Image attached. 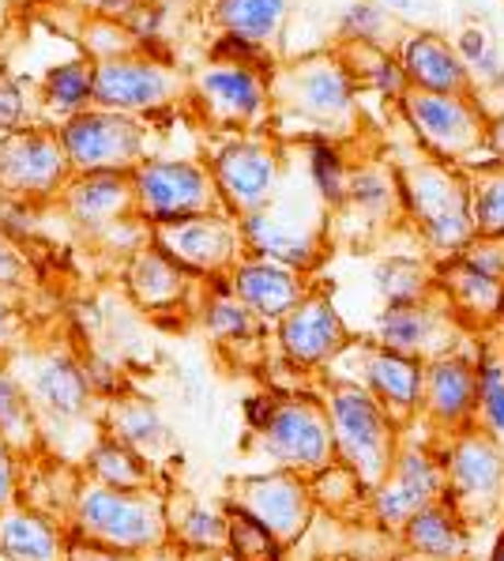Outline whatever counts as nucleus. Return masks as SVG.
I'll return each instance as SVG.
<instances>
[{
    "mask_svg": "<svg viewBox=\"0 0 504 561\" xmlns=\"http://www.w3.org/2000/svg\"><path fill=\"white\" fill-rule=\"evenodd\" d=\"M478 414V347L451 351L425 362V396H422V422L433 437H451L474 426Z\"/></svg>",
    "mask_w": 504,
    "mask_h": 561,
    "instance_id": "a211bd4d",
    "label": "nucleus"
},
{
    "mask_svg": "<svg viewBox=\"0 0 504 561\" xmlns=\"http://www.w3.org/2000/svg\"><path fill=\"white\" fill-rule=\"evenodd\" d=\"M437 295L471 332H490L501 324L504 279H493L482 267L467 264L463 256H448L437 264Z\"/></svg>",
    "mask_w": 504,
    "mask_h": 561,
    "instance_id": "a878e982",
    "label": "nucleus"
},
{
    "mask_svg": "<svg viewBox=\"0 0 504 561\" xmlns=\"http://www.w3.org/2000/svg\"><path fill=\"white\" fill-rule=\"evenodd\" d=\"M399 185H403V211L414 227L422 249L433 261L459 256L478 238L474 207H471V174L456 162L433 159L419 148L406 162H399Z\"/></svg>",
    "mask_w": 504,
    "mask_h": 561,
    "instance_id": "f257e3e1",
    "label": "nucleus"
},
{
    "mask_svg": "<svg viewBox=\"0 0 504 561\" xmlns=\"http://www.w3.org/2000/svg\"><path fill=\"white\" fill-rule=\"evenodd\" d=\"M238 222L252 256H267V261L298 267V272H312L324 256V207L306 211V207L294 204L286 211L283 201L275 196L264 211H252Z\"/></svg>",
    "mask_w": 504,
    "mask_h": 561,
    "instance_id": "f3484780",
    "label": "nucleus"
},
{
    "mask_svg": "<svg viewBox=\"0 0 504 561\" xmlns=\"http://www.w3.org/2000/svg\"><path fill=\"white\" fill-rule=\"evenodd\" d=\"M188 279H193V275L173 261L170 253H162L159 245L140 249V253L128 261V272H125L128 295L136 298V306L151 309V313L181 306L188 295Z\"/></svg>",
    "mask_w": 504,
    "mask_h": 561,
    "instance_id": "c85d7f7f",
    "label": "nucleus"
},
{
    "mask_svg": "<svg viewBox=\"0 0 504 561\" xmlns=\"http://www.w3.org/2000/svg\"><path fill=\"white\" fill-rule=\"evenodd\" d=\"M15 347H20V313L12 309V301L0 298V362L12 358Z\"/></svg>",
    "mask_w": 504,
    "mask_h": 561,
    "instance_id": "8fccbe9b",
    "label": "nucleus"
},
{
    "mask_svg": "<svg viewBox=\"0 0 504 561\" xmlns=\"http://www.w3.org/2000/svg\"><path fill=\"white\" fill-rule=\"evenodd\" d=\"M380 4H385L388 12H396V15H411L414 12V0H380Z\"/></svg>",
    "mask_w": 504,
    "mask_h": 561,
    "instance_id": "5fc2aeb1",
    "label": "nucleus"
},
{
    "mask_svg": "<svg viewBox=\"0 0 504 561\" xmlns=\"http://www.w3.org/2000/svg\"><path fill=\"white\" fill-rule=\"evenodd\" d=\"M501 94H504V91H501Z\"/></svg>",
    "mask_w": 504,
    "mask_h": 561,
    "instance_id": "bf43d9fd",
    "label": "nucleus"
},
{
    "mask_svg": "<svg viewBox=\"0 0 504 561\" xmlns=\"http://www.w3.org/2000/svg\"><path fill=\"white\" fill-rule=\"evenodd\" d=\"M181 94V76L144 57H106L94 68V102L117 114L159 110Z\"/></svg>",
    "mask_w": 504,
    "mask_h": 561,
    "instance_id": "6ab92c4d",
    "label": "nucleus"
},
{
    "mask_svg": "<svg viewBox=\"0 0 504 561\" xmlns=\"http://www.w3.org/2000/svg\"><path fill=\"white\" fill-rule=\"evenodd\" d=\"M177 561H230L226 554H177Z\"/></svg>",
    "mask_w": 504,
    "mask_h": 561,
    "instance_id": "4d7b16f0",
    "label": "nucleus"
},
{
    "mask_svg": "<svg viewBox=\"0 0 504 561\" xmlns=\"http://www.w3.org/2000/svg\"><path fill=\"white\" fill-rule=\"evenodd\" d=\"M354 343L358 340H354L351 324L343 321L332 295L320 287H312L309 295L275 324V347H279V355L290 362L294 369H306V374L332 369Z\"/></svg>",
    "mask_w": 504,
    "mask_h": 561,
    "instance_id": "f8f14e48",
    "label": "nucleus"
},
{
    "mask_svg": "<svg viewBox=\"0 0 504 561\" xmlns=\"http://www.w3.org/2000/svg\"><path fill=\"white\" fill-rule=\"evenodd\" d=\"M351 162H346L343 148L332 136H312L306 148V174L309 188L320 196L324 207H343L346 204V185H351Z\"/></svg>",
    "mask_w": 504,
    "mask_h": 561,
    "instance_id": "a19ab883",
    "label": "nucleus"
},
{
    "mask_svg": "<svg viewBox=\"0 0 504 561\" xmlns=\"http://www.w3.org/2000/svg\"><path fill=\"white\" fill-rule=\"evenodd\" d=\"M226 505V520H230V535H226V558L230 561H286V550L256 516H249L245 508Z\"/></svg>",
    "mask_w": 504,
    "mask_h": 561,
    "instance_id": "37998d69",
    "label": "nucleus"
},
{
    "mask_svg": "<svg viewBox=\"0 0 504 561\" xmlns=\"http://www.w3.org/2000/svg\"><path fill=\"white\" fill-rule=\"evenodd\" d=\"M211 178L219 185L226 211L245 219L252 211H264L283 193V154L272 140L260 136H233L211 159Z\"/></svg>",
    "mask_w": 504,
    "mask_h": 561,
    "instance_id": "2eb2a0df",
    "label": "nucleus"
},
{
    "mask_svg": "<svg viewBox=\"0 0 504 561\" xmlns=\"http://www.w3.org/2000/svg\"><path fill=\"white\" fill-rule=\"evenodd\" d=\"M60 144L80 174H125L144 167V128L133 114L117 110H83L60 128Z\"/></svg>",
    "mask_w": 504,
    "mask_h": 561,
    "instance_id": "ddd939ff",
    "label": "nucleus"
},
{
    "mask_svg": "<svg viewBox=\"0 0 504 561\" xmlns=\"http://www.w3.org/2000/svg\"><path fill=\"white\" fill-rule=\"evenodd\" d=\"M170 547L181 554H226V505L199 502L188 494H170Z\"/></svg>",
    "mask_w": 504,
    "mask_h": 561,
    "instance_id": "c756f323",
    "label": "nucleus"
},
{
    "mask_svg": "<svg viewBox=\"0 0 504 561\" xmlns=\"http://www.w3.org/2000/svg\"><path fill=\"white\" fill-rule=\"evenodd\" d=\"M46 99H49V106L65 110L68 117L83 114V102L94 99V72L83 60L54 68V72L46 76Z\"/></svg>",
    "mask_w": 504,
    "mask_h": 561,
    "instance_id": "a18cd8bd",
    "label": "nucleus"
},
{
    "mask_svg": "<svg viewBox=\"0 0 504 561\" xmlns=\"http://www.w3.org/2000/svg\"><path fill=\"white\" fill-rule=\"evenodd\" d=\"M339 34L351 46H377V49H399L403 42V15L388 12L380 0H351L339 15Z\"/></svg>",
    "mask_w": 504,
    "mask_h": 561,
    "instance_id": "58836bf2",
    "label": "nucleus"
},
{
    "mask_svg": "<svg viewBox=\"0 0 504 561\" xmlns=\"http://www.w3.org/2000/svg\"><path fill=\"white\" fill-rule=\"evenodd\" d=\"M8 366L27 388L42 426H57V422L60 426H80V422L99 426L102 400L91 388L87 366L76 351L54 347V343H23L12 351Z\"/></svg>",
    "mask_w": 504,
    "mask_h": 561,
    "instance_id": "39448f33",
    "label": "nucleus"
},
{
    "mask_svg": "<svg viewBox=\"0 0 504 561\" xmlns=\"http://www.w3.org/2000/svg\"><path fill=\"white\" fill-rule=\"evenodd\" d=\"M474 426L504 448V351L478 343V414Z\"/></svg>",
    "mask_w": 504,
    "mask_h": 561,
    "instance_id": "79ce46f5",
    "label": "nucleus"
},
{
    "mask_svg": "<svg viewBox=\"0 0 504 561\" xmlns=\"http://www.w3.org/2000/svg\"><path fill=\"white\" fill-rule=\"evenodd\" d=\"M83 479L117 490H167L162 468H154L151 460H144L140 453H133L128 445L113 442L106 434L94 437L91 448L83 453Z\"/></svg>",
    "mask_w": 504,
    "mask_h": 561,
    "instance_id": "7c9ffc66",
    "label": "nucleus"
},
{
    "mask_svg": "<svg viewBox=\"0 0 504 561\" xmlns=\"http://www.w3.org/2000/svg\"><path fill=\"white\" fill-rule=\"evenodd\" d=\"M343 207H354V211H358L362 219H369L373 227L406 219L399 170L388 167V162H362V167H354Z\"/></svg>",
    "mask_w": 504,
    "mask_h": 561,
    "instance_id": "473e14b6",
    "label": "nucleus"
},
{
    "mask_svg": "<svg viewBox=\"0 0 504 561\" xmlns=\"http://www.w3.org/2000/svg\"><path fill=\"white\" fill-rule=\"evenodd\" d=\"M68 154L60 136L4 133L0 136V185L20 196H49L68 174Z\"/></svg>",
    "mask_w": 504,
    "mask_h": 561,
    "instance_id": "4be33fe9",
    "label": "nucleus"
},
{
    "mask_svg": "<svg viewBox=\"0 0 504 561\" xmlns=\"http://www.w3.org/2000/svg\"><path fill=\"white\" fill-rule=\"evenodd\" d=\"M222 502L256 516L283 547H294V542L306 539V531L312 528V516H317V508H320L317 494H312V479L283 471V468L238 474V479L226 482Z\"/></svg>",
    "mask_w": 504,
    "mask_h": 561,
    "instance_id": "9d476101",
    "label": "nucleus"
},
{
    "mask_svg": "<svg viewBox=\"0 0 504 561\" xmlns=\"http://www.w3.org/2000/svg\"><path fill=\"white\" fill-rule=\"evenodd\" d=\"M0 437L23 456H38L42 448V419L34 411L27 388L15 377V369L8 362H0Z\"/></svg>",
    "mask_w": 504,
    "mask_h": 561,
    "instance_id": "c9c22d12",
    "label": "nucleus"
},
{
    "mask_svg": "<svg viewBox=\"0 0 504 561\" xmlns=\"http://www.w3.org/2000/svg\"><path fill=\"white\" fill-rule=\"evenodd\" d=\"M501 351H504V343H501Z\"/></svg>",
    "mask_w": 504,
    "mask_h": 561,
    "instance_id": "13d9d810",
    "label": "nucleus"
},
{
    "mask_svg": "<svg viewBox=\"0 0 504 561\" xmlns=\"http://www.w3.org/2000/svg\"><path fill=\"white\" fill-rule=\"evenodd\" d=\"M23 456L0 437V508L15 505L23 494Z\"/></svg>",
    "mask_w": 504,
    "mask_h": 561,
    "instance_id": "49530a36",
    "label": "nucleus"
},
{
    "mask_svg": "<svg viewBox=\"0 0 504 561\" xmlns=\"http://www.w3.org/2000/svg\"><path fill=\"white\" fill-rule=\"evenodd\" d=\"M230 290L238 295L252 313L267 328H275L312 290L309 272H298L290 264L267 261V256H245L230 275H226Z\"/></svg>",
    "mask_w": 504,
    "mask_h": 561,
    "instance_id": "5701e85b",
    "label": "nucleus"
},
{
    "mask_svg": "<svg viewBox=\"0 0 504 561\" xmlns=\"http://www.w3.org/2000/svg\"><path fill=\"white\" fill-rule=\"evenodd\" d=\"M245 414L252 437H256V453L267 460V468L317 479L320 471L339 463L332 422H328L320 392L256 396L249 400Z\"/></svg>",
    "mask_w": 504,
    "mask_h": 561,
    "instance_id": "7ed1b4c3",
    "label": "nucleus"
},
{
    "mask_svg": "<svg viewBox=\"0 0 504 561\" xmlns=\"http://www.w3.org/2000/svg\"><path fill=\"white\" fill-rule=\"evenodd\" d=\"M23 283V256L0 238V290H12Z\"/></svg>",
    "mask_w": 504,
    "mask_h": 561,
    "instance_id": "603ef678",
    "label": "nucleus"
},
{
    "mask_svg": "<svg viewBox=\"0 0 504 561\" xmlns=\"http://www.w3.org/2000/svg\"><path fill=\"white\" fill-rule=\"evenodd\" d=\"M65 201L68 211L87 227H113V219L136 204V188L125 174H80Z\"/></svg>",
    "mask_w": 504,
    "mask_h": 561,
    "instance_id": "72a5a7b5",
    "label": "nucleus"
},
{
    "mask_svg": "<svg viewBox=\"0 0 504 561\" xmlns=\"http://www.w3.org/2000/svg\"><path fill=\"white\" fill-rule=\"evenodd\" d=\"M490 561H504V528L497 531V539H493V550H490Z\"/></svg>",
    "mask_w": 504,
    "mask_h": 561,
    "instance_id": "6e6d98bb",
    "label": "nucleus"
},
{
    "mask_svg": "<svg viewBox=\"0 0 504 561\" xmlns=\"http://www.w3.org/2000/svg\"><path fill=\"white\" fill-rule=\"evenodd\" d=\"M320 400H324L328 422H332L339 463H346L365 482V490H373L392 471L399 448H403V426L354 377H324Z\"/></svg>",
    "mask_w": 504,
    "mask_h": 561,
    "instance_id": "20e7f679",
    "label": "nucleus"
},
{
    "mask_svg": "<svg viewBox=\"0 0 504 561\" xmlns=\"http://www.w3.org/2000/svg\"><path fill=\"white\" fill-rule=\"evenodd\" d=\"M99 434L128 445L133 453H140L144 460H151L154 468H162V463L173 456L170 422L162 419V411L154 408V400H147L140 392L110 396L99 414Z\"/></svg>",
    "mask_w": 504,
    "mask_h": 561,
    "instance_id": "b1692460",
    "label": "nucleus"
},
{
    "mask_svg": "<svg viewBox=\"0 0 504 561\" xmlns=\"http://www.w3.org/2000/svg\"><path fill=\"white\" fill-rule=\"evenodd\" d=\"M388 408V414L399 426H414L422 422V396H425V362L388 351L380 343H358V377Z\"/></svg>",
    "mask_w": 504,
    "mask_h": 561,
    "instance_id": "aec40b11",
    "label": "nucleus"
},
{
    "mask_svg": "<svg viewBox=\"0 0 504 561\" xmlns=\"http://www.w3.org/2000/svg\"><path fill=\"white\" fill-rule=\"evenodd\" d=\"M68 561H147L144 554H125V550H110V547H94V542L72 539Z\"/></svg>",
    "mask_w": 504,
    "mask_h": 561,
    "instance_id": "09e8293b",
    "label": "nucleus"
},
{
    "mask_svg": "<svg viewBox=\"0 0 504 561\" xmlns=\"http://www.w3.org/2000/svg\"><path fill=\"white\" fill-rule=\"evenodd\" d=\"M196 94L204 110L222 125H260L272 106V83L267 72L230 60H211L196 76Z\"/></svg>",
    "mask_w": 504,
    "mask_h": 561,
    "instance_id": "412c9836",
    "label": "nucleus"
},
{
    "mask_svg": "<svg viewBox=\"0 0 504 561\" xmlns=\"http://www.w3.org/2000/svg\"><path fill=\"white\" fill-rule=\"evenodd\" d=\"M459 256H463L467 264L482 267V272H485V275H493V279H504V238H485V234H478Z\"/></svg>",
    "mask_w": 504,
    "mask_h": 561,
    "instance_id": "de8ad7c7",
    "label": "nucleus"
},
{
    "mask_svg": "<svg viewBox=\"0 0 504 561\" xmlns=\"http://www.w3.org/2000/svg\"><path fill=\"white\" fill-rule=\"evenodd\" d=\"M170 494L162 490H117L83 479L68 505L72 539L125 554H159L170 547Z\"/></svg>",
    "mask_w": 504,
    "mask_h": 561,
    "instance_id": "f03ea898",
    "label": "nucleus"
},
{
    "mask_svg": "<svg viewBox=\"0 0 504 561\" xmlns=\"http://www.w3.org/2000/svg\"><path fill=\"white\" fill-rule=\"evenodd\" d=\"M406 128L414 133V144L433 154V159L456 162L471 170L485 162V114L478 94H429V91H406L399 102Z\"/></svg>",
    "mask_w": 504,
    "mask_h": 561,
    "instance_id": "423d86ee",
    "label": "nucleus"
},
{
    "mask_svg": "<svg viewBox=\"0 0 504 561\" xmlns=\"http://www.w3.org/2000/svg\"><path fill=\"white\" fill-rule=\"evenodd\" d=\"M467 174H471V207L478 234L504 238V167L482 162V167H471Z\"/></svg>",
    "mask_w": 504,
    "mask_h": 561,
    "instance_id": "c03bdc74",
    "label": "nucleus"
},
{
    "mask_svg": "<svg viewBox=\"0 0 504 561\" xmlns=\"http://www.w3.org/2000/svg\"><path fill=\"white\" fill-rule=\"evenodd\" d=\"M23 94L12 80H0V128H15L23 121Z\"/></svg>",
    "mask_w": 504,
    "mask_h": 561,
    "instance_id": "3c124183",
    "label": "nucleus"
},
{
    "mask_svg": "<svg viewBox=\"0 0 504 561\" xmlns=\"http://www.w3.org/2000/svg\"><path fill=\"white\" fill-rule=\"evenodd\" d=\"M399 542H403L411 561H471L474 528L445 497V502H433L429 508H422V513L399 531Z\"/></svg>",
    "mask_w": 504,
    "mask_h": 561,
    "instance_id": "cd10ccee",
    "label": "nucleus"
},
{
    "mask_svg": "<svg viewBox=\"0 0 504 561\" xmlns=\"http://www.w3.org/2000/svg\"><path fill=\"white\" fill-rule=\"evenodd\" d=\"M485 162L504 167V114H490V128H485Z\"/></svg>",
    "mask_w": 504,
    "mask_h": 561,
    "instance_id": "864d4df0",
    "label": "nucleus"
},
{
    "mask_svg": "<svg viewBox=\"0 0 504 561\" xmlns=\"http://www.w3.org/2000/svg\"><path fill=\"white\" fill-rule=\"evenodd\" d=\"M154 245L162 253H170L188 275H204V279L230 275L233 267L245 261L249 249L245 234H241V222H233L226 211L162 222V227H154Z\"/></svg>",
    "mask_w": 504,
    "mask_h": 561,
    "instance_id": "dca6fc26",
    "label": "nucleus"
},
{
    "mask_svg": "<svg viewBox=\"0 0 504 561\" xmlns=\"http://www.w3.org/2000/svg\"><path fill=\"white\" fill-rule=\"evenodd\" d=\"M471 328L459 321L448 309V301L440 295L425 301H399V306H385L373 321V343L399 355H411L422 362H433L440 355L467 347Z\"/></svg>",
    "mask_w": 504,
    "mask_h": 561,
    "instance_id": "4468645a",
    "label": "nucleus"
},
{
    "mask_svg": "<svg viewBox=\"0 0 504 561\" xmlns=\"http://www.w3.org/2000/svg\"><path fill=\"white\" fill-rule=\"evenodd\" d=\"M290 20V0H215V23L222 34L256 42V46H275Z\"/></svg>",
    "mask_w": 504,
    "mask_h": 561,
    "instance_id": "f704fd0d",
    "label": "nucleus"
},
{
    "mask_svg": "<svg viewBox=\"0 0 504 561\" xmlns=\"http://www.w3.org/2000/svg\"><path fill=\"white\" fill-rule=\"evenodd\" d=\"M346 65H351L354 80L365 83L373 94L388 102H403L406 91H411V80L403 72V60H399L396 49H377V46H351L346 49Z\"/></svg>",
    "mask_w": 504,
    "mask_h": 561,
    "instance_id": "ea45409f",
    "label": "nucleus"
},
{
    "mask_svg": "<svg viewBox=\"0 0 504 561\" xmlns=\"http://www.w3.org/2000/svg\"><path fill=\"white\" fill-rule=\"evenodd\" d=\"M448 482H445V460H440V442H406L399 448L392 471L369 490L365 497V513L380 531L396 535L433 502H445Z\"/></svg>",
    "mask_w": 504,
    "mask_h": 561,
    "instance_id": "6e6552de",
    "label": "nucleus"
},
{
    "mask_svg": "<svg viewBox=\"0 0 504 561\" xmlns=\"http://www.w3.org/2000/svg\"><path fill=\"white\" fill-rule=\"evenodd\" d=\"M385 306H399V301H425L437 295V264L422 261V256H385L373 272Z\"/></svg>",
    "mask_w": 504,
    "mask_h": 561,
    "instance_id": "e433bc0d",
    "label": "nucleus"
},
{
    "mask_svg": "<svg viewBox=\"0 0 504 561\" xmlns=\"http://www.w3.org/2000/svg\"><path fill=\"white\" fill-rule=\"evenodd\" d=\"M283 99L301 121L320 128V136L346 133L358 117V80L346 57L317 54L286 68Z\"/></svg>",
    "mask_w": 504,
    "mask_h": 561,
    "instance_id": "1a4fd4ad",
    "label": "nucleus"
},
{
    "mask_svg": "<svg viewBox=\"0 0 504 561\" xmlns=\"http://www.w3.org/2000/svg\"><path fill=\"white\" fill-rule=\"evenodd\" d=\"M456 54L463 60L467 76L474 83V94H493V91H504V54H501V42L493 38L490 27L482 23H467L459 27L456 38Z\"/></svg>",
    "mask_w": 504,
    "mask_h": 561,
    "instance_id": "4c0bfd02",
    "label": "nucleus"
},
{
    "mask_svg": "<svg viewBox=\"0 0 504 561\" xmlns=\"http://www.w3.org/2000/svg\"><path fill=\"white\" fill-rule=\"evenodd\" d=\"M448 502L471 528H490L504 513V448L478 426L440 437Z\"/></svg>",
    "mask_w": 504,
    "mask_h": 561,
    "instance_id": "0eeeda50",
    "label": "nucleus"
},
{
    "mask_svg": "<svg viewBox=\"0 0 504 561\" xmlns=\"http://www.w3.org/2000/svg\"><path fill=\"white\" fill-rule=\"evenodd\" d=\"M72 531L27 502L0 508V561H68Z\"/></svg>",
    "mask_w": 504,
    "mask_h": 561,
    "instance_id": "bb28decb",
    "label": "nucleus"
},
{
    "mask_svg": "<svg viewBox=\"0 0 504 561\" xmlns=\"http://www.w3.org/2000/svg\"><path fill=\"white\" fill-rule=\"evenodd\" d=\"M133 188H136V207H140L154 227L193 219V215H211L226 207L211 170L185 159L144 162L133 174Z\"/></svg>",
    "mask_w": 504,
    "mask_h": 561,
    "instance_id": "9b49d317",
    "label": "nucleus"
},
{
    "mask_svg": "<svg viewBox=\"0 0 504 561\" xmlns=\"http://www.w3.org/2000/svg\"><path fill=\"white\" fill-rule=\"evenodd\" d=\"M399 60L411 80V91L429 94H474L463 60L456 54V42L440 31H406L399 42Z\"/></svg>",
    "mask_w": 504,
    "mask_h": 561,
    "instance_id": "393cba45",
    "label": "nucleus"
},
{
    "mask_svg": "<svg viewBox=\"0 0 504 561\" xmlns=\"http://www.w3.org/2000/svg\"><path fill=\"white\" fill-rule=\"evenodd\" d=\"M199 328L207 332V340L219 343L222 351H252L264 340V321L230 290V283H219L196 309Z\"/></svg>",
    "mask_w": 504,
    "mask_h": 561,
    "instance_id": "2f4dec72",
    "label": "nucleus"
}]
</instances>
